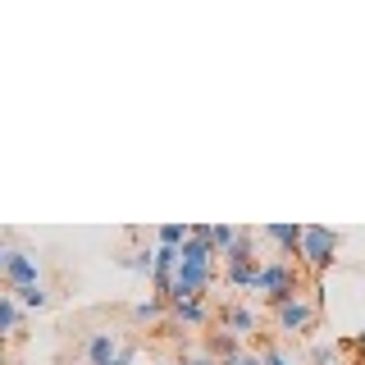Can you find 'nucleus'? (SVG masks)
Here are the masks:
<instances>
[{"label": "nucleus", "mask_w": 365, "mask_h": 365, "mask_svg": "<svg viewBox=\"0 0 365 365\" xmlns=\"http://www.w3.org/2000/svg\"><path fill=\"white\" fill-rule=\"evenodd\" d=\"M215 265H220V256L210 251V242H205L201 224L192 228V237L182 242L178 251V274H174V288H169L165 302L178 306V302H205V292H210L215 283Z\"/></svg>", "instance_id": "1"}, {"label": "nucleus", "mask_w": 365, "mask_h": 365, "mask_svg": "<svg viewBox=\"0 0 365 365\" xmlns=\"http://www.w3.org/2000/svg\"><path fill=\"white\" fill-rule=\"evenodd\" d=\"M251 292H260L269 306L288 302V297H302V279H297V265H292V260H283V256L260 260V274H256V288H251Z\"/></svg>", "instance_id": "2"}, {"label": "nucleus", "mask_w": 365, "mask_h": 365, "mask_svg": "<svg viewBox=\"0 0 365 365\" xmlns=\"http://www.w3.org/2000/svg\"><path fill=\"white\" fill-rule=\"evenodd\" d=\"M256 274H260V260H256V233L242 228V237H237L233 247H228L224 256V283L237 292H251L256 288Z\"/></svg>", "instance_id": "3"}, {"label": "nucleus", "mask_w": 365, "mask_h": 365, "mask_svg": "<svg viewBox=\"0 0 365 365\" xmlns=\"http://www.w3.org/2000/svg\"><path fill=\"white\" fill-rule=\"evenodd\" d=\"M334 251H338V233L334 228H324V224H306V237H302V265L306 269H315V274H324L329 265H334Z\"/></svg>", "instance_id": "4"}, {"label": "nucleus", "mask_w": 365, "mask_h": 365, "mask_svg": "<svg viewBox=\"0 0 365 365\" xmlns=\"http://www.w3.org/2000/svg\"><path fill=\"white\" fill-rule=\"evenodd\" d=\"M5 288L9 292H23V288H41V260H37V251H28V247H9V260H5Z\"/></svg>", "instance_id": "5"}, {"label": "nucleus", "mask_w": 365, "mask_h": 365, "mask_svg": "<svg viewBox=\"0 0 365 365\" xmlns=\"http://www.w3.org/2000/svg\"><path fill=\"white\" fill-rule=\"evenodd\" d=\"M269 311L283 334H311L315 329V302H306V297H288V302L269 306Z\"/></svg>", "instance_id": "6"}, {"label": "nucleus", "mask_w": 365, "mask_h": 365, "mask_svg": "<svg viewBox=\"0 0 365 365\" xmlns=\"http://www.w3.org/2000/svg\"><path fill=\"white\" fill-rule=\"evenodd\" d=\"M123 342L114 338V334H106V329H101V334H87L83 338V365H114L123 356Z\"/></svg>", "instance_id": "7"}, {"label": "nucleus", "mask_w": 365, "mask_h": 365, "mask_svg": "<svg viewBox=\"0 0 365 365\" xmlns=\"http://www.w3.org/2000/svg\"><path fill=\"white\" fill-rule=\"evenodd\" d=\"M256 324H260L256 306H247V302H224L220 306V329H228L233 338H251V334H256Z\"/></svg>", "instance_id": "8"}, {"label": "nucleus", "mask_w": 365, "mask_h": 365, "mask_svg": "<svg viewBox=\"0 0 365 365\" xmlns=\"http://www.w3.org/2000/svg\"><path fill=\"white\" fill-rule=\"evenodd\" d=\"M260 237L279 247V256H283V260H297V256H302L306 224H265V228H260Z\"/></svg>", "instance_id": "9"}, {"label": "nucleus", "mask_w": 365, "mask_h": 365, "mask_svg": "<svg viewBox=\"0 0 365 365\" xmlns=\"http://www.w3.org/2000/svg\"><path fill=\"white\" fill-rule=\"evenodd\" d=\"M210 302H178V306H169V319H174L178 329H205L210 324Z\"/></svg>", "instance_id": "10"}, {"label": "nucleus", "mask_w": 365, "mask_h": 365, "mask_svg": "<svg viewBox=\"0 0 365 365\" xmlns=\"http://www.w3.org/2000/svg\"><path fill=\"white\" fill-rule=\"evenodd\" d=\"M201 233H205V242H210V251L224 260V256H228V247L242 237V228H233V224H201Z\"/></svg>", "instance_id": "11"}, {"label": "nucleus", "mask_w": 365, "mask_h": 365, "mask_svg": "<svg viewBox=\"0 0 365 365\" xmlns=\"http://www.w3.org/2000/svg\"><path fill=\"white\" fill-rule=\"evenodd\" d=\"M23 324V306L14 302V292H0V338H14Z\"/></svg>", "instance_id": "12"}, {"label": "nucleus", "mask_w": 365, "mask_h": 365, "mask_svg": "<svg viewBox=\"0 0 365 365\" xmlns=\"http://www.w3.org/2000/svg\"><path fill=\"white\" fill-rule=\"evenodd\" d=\"M123 269H133V274H142V279H151V269H155V247H142V251H123V256H114Z\"/></svg>", "instance_id": "13"}, {"label": "nucleus", "mask_w": 365, "mask_h": 365, "mask_svg": "<svg viewBox=\"0 0 365 365\" xmlns=\"http://www.w3.org/2000/svg\"><path fill=\"white\" fill-rule=\"evenodd\" d=\"M169 315V302H165V297H146V302H137L133 306V319H137V324H160V319H165Z\"/></svg>", "instance_id": "14"}, {"label": "nucleus", "mask_w": 365, "mask_h": 365, "mask_svg": "<svg viewBox=\"0 0 365 365\" xmlns=\"http://www.w3.org/2000/svg\"><path fill=\"white\" fill-rule=\"evenodd\" d=\"M237 342H242V338H233V334H228V329H220V334L210 338V356L220 361V365H228L233 356H242V347H237Z\"/></svg>", "instance_id": "15"}, {"label": "nucleus", "mask_w": 365, "mask_h": 365, "mask_svg": "<svg viewBox=\"0 0 365 365\" xmlns=\"http://www.w3.org/2000/svg\"><path fill=\"white\" fill-rule=\"evenodd\" d=\"M187 237H192L187 224H160V228H155V247H182Z\"/></svg>", "instance_id": "16"}, {"label": "nucleus", "mask_w": 365, "mask_h": 365, "mask_svg": "<svg viewBox=\"0 0 365 365\" xmlns=\"http://www.w3.org/2000/svg\"><path fill=\"white\" fill-rule=\"evenodd\" d=\"M14 302L23 311H46V306H51V292L46 288H23V292H14Z\"/></svg>", "instance_id": "17"}, {"label": "nucleus", "mask_w": 365, "mask_h": 365, "mask_svg": "<svg viewBox=\"0 0 365 365\" xmlns=\"http://www.w3.org/2000/svg\"><path fill=\"white\" fill-rule=\"evenodd\" d=\"M260 356H265V365H297V361H292V356H288L283 347H265Z\"/></svg>", "instance_id": "18"}, {"label": "nucleus", "mask_w": 365, "mask_h": 365, "mask_svg": "<svg viewBox=\"0 0 365 365\" xmlns=\"http://www.w3.org/2000/svg\"><path fill=\"white\" fill-rule=\"evenodd\" d=\"M228 365H265V356H260V351H242V356H233Z\"/></svg>", "instance_id": "19"}, {"label": "nucleus", "mask_w": 365, "mask_h": 365, "mask_svg": "<svg viewBox=\"0 0 365 365\" xmlns=\"http://www.w3.org/2000/svg\"><path fill=\"white\" fill-rule=\"evenodd\" d=\"M311 361H315V365H338V361H334V351H329V347H315V351H311Z\"/></svg>", "instance_id": "20"}, {"label": "nucleus", "mask_w": 365, "mask_h": 365, "mask_svg": "<svg viewBox=\"0 0 365 365\" xmlns=\"http://www.w3.org/2000/svg\"><path fill=\"white\" fill-rule=\"evenodd\" d=\"M174 365H220V361H215L210 351H205V356H187V361H174Z\"/></svg>", "instance_id": "21"}, {"label": "nucleus", "mask_w": 365, "mask_h": 365, "mask_svg": "<svg viewBox=\"0 0 365 365\" xmlns=\"http://www.w3.org/2000/svg\"><path fill=\"white\" fill-rule=\"evenodd\" d=\"M133 356H137V351L128 347V351H123V356H119V361H114V365H133Z\"/></svg>", "instance_id": "22"}, {"label": "nucleus", "mask_w": 365, "mask_h": 365, "mask_svg": "<svg viewBox=\"0 0 365 365\" xmlns=\"http://www.w3.org/2000/svg\"><path fill=\"white\" fill-rule=\"evenodd\" d=\"M5 260H9V247L0 242V274H5Z\"/></svg>", "instance_id": "23"}]
</instances>
